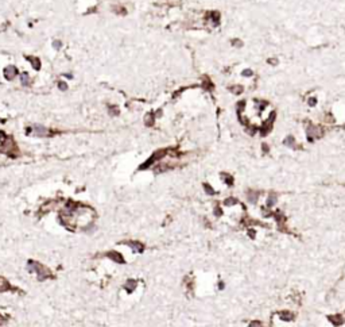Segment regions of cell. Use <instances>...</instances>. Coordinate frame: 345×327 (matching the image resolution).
Returning <instances> with one entry per match:
<instances>
[{
    "instance_id": "obj_5",
    "label": "cell",
    "mask_w": 345,
    "mask_h": 327,
    "mask_svg": "<svg viewBox=\"0 0 345 327\" xmlns=\"http://www.w3.org/2000/svg\"><path fill=\"white\" fill-rule=\"evenodd\" d=\"M20 83H22V85H25V87H30L31 85V77L28 76V73H22V76H20Z\"/></svg>"
},
{
    "instance_id": "obj_16",
    "label": "cell",
    "mask_w": 345,
    "mask_h": 327,
    "mask_svg": "<svg viewBox=\"0 0 345 327\" xmlns=\"http://www.w3.org/2000/svg\"><path fill=\"white\" fill-rule=\"evenodd\" d=\"M205 189L208 191V192H209V193H211V195H213V189H212L211 187H209V185H206V184H205Z\"/></svg>"
},
{
    "instance_id": "obj_3",
    "label": "cell",
    "mask_w": 345,
    "mask_h": 327,
    "mask_svg": "<svg viewBox=\"0 0 345 327\" xmlns=\"http://www.w3.org/2000/svg\"><path fill=\"white\" fill-rule=\"evenodd\" d=\"M3 73H4V77L7 80H12L18 74V69H16V66H14V65H8V66L4 68Z\"/></svg>"
},
{
    "instance_id": "obj_11",
    "label": "cell",
    "mask_w": 345,
    "mask_h": 327,
    "mask_svg": "<svg viewBox=\"0 0 345 327\" xmlns=\"http://www.w3.org/2000/svg\"><path fill=\"white\" fill-rule=\"evenodd\" d=\"M58 88L61 89V91H66V89H68V84L64 83V81H59L58 83Z\"/></svg>"
},
{
    "instance_id": "obj_8",
    "label": "cell",
    "mask_w": 345,
    "mask_h": 327,
    "mask_svg": "<svg viewBox=\"0 0 345 327\" xmlns=\"http://www.w3.org/2000/svg\"><path fill=\"white\" fill-rule=\"evenodd\" d=\"M108 256H109V257H113V260L118 261V262H123L121 256H120V254H118L116 251H111V253H108Z\"/></svg>"
},
{
    "instance_id": "obj_15",
    "label": "cell",
    "mask_w": 345,
    "mask_h": 327,
    "mask_svg": "<svg viewBox=\"0 0 345 327\" xmlns=\"http://www.w3.org/2000/svg\"><path fill=\"white\" fill-rule=\"evenodd\" d=\"M293 142H294V139H293L291 137H289V138H287V141H284V143H286V145H293Z\"/></svg>"
},
{
    "instance_id": "obj_6",
    "label": "cell",
    "mask_w": 345,
    "mask_h": 327,
    "mask_svg": "<svg viewBox=\"0 0 345 327\" xmlns=\"http://www.w3.org/2000/svg\"><path fill=\"white\" fill-rule=\"evenodd\" d=\"M11 285L8 284V281L4 277H0V292H5L7 289H10Z\"/></svg>"
},
{
    "instance_id": "obj_2",
    "label": "cell",
    "mask_w": 345,
    "mask_h": 327,
    "mask_svg": "<svg viewBox=\"0 0 345 327\" xmlns=\"http://www.w3.org/2000/svg\"><path fill=\"white\" fill-rule=\"evenodd\" d=\"M28 134H31V135H35V137H47L50 135V131L49 128L43 127V126H32V127H30L28 130Z\"/></svg>"
},
{
    "instance_id": "obj_9",
    "label": "cell",
    "mask_w": 345,
    "mask_h": 327,
    "mask_svg": "<svg viewBox=\"0 0 345 327\" xmlns=\"http://www.w3.org/2000/svg\"><path fill=\"white\" fill-rule=\"evenodd\" d=\"M135 285H136V283H135V281H132V280H131V281H128V283L125 284V288H127V289H128V291H130V292H131V291H132L134 288H135Z\"/></svg>"
},
{
    "instance_id": "obj_7",
    "label": "cell",
    "mask_w": 345,
    "mask_h": 327,
    "mask_svg": "<svg viewBox=\"0 0 345 327\" xmlns=\"http://www.w3.org/2000/svg\"><path fill=\"white\" fill-rule=\"evenodd\" d=\"M112 11L115 14H120V15H124L127 11H125V8L123 7V5H119V4H115V5H112Z\"/></svg>"
},
{
    "instance_id": "obj_18",
    "label": "cell",
    "mask_w": 345,
    "mask_h": 327,
    "mask_svg": "<svg viewBox=\"0 0 345 327\" xmlns=\"http://www.w3.org/2000/svg\"><path fill=\"white\" fill-rule=\"evenodd\" d=\"M4 323H5V319H4V318H3V316H2V315H0V326H2V325H4Z\"/></svg>"
},
{
    "instance_id": "obj_13",
    "label": "cell",
    "mask_w": 345,
    "mask_h": 327,
    "mask_svg": "<svg viewBox=\"0 0 345 327\" xmlns=\"http://www.w3.org/2000/svg\"><path fill=\"white\" fill-rule=\"evenodd\" d=\"M53 46H54V47H55V49H57V50H58V49H61V46H62V43H61V41H54V42H53Z\"/></svg>"
},
{
    "instance_id": "obj_14",
    "label": "cell",
    "mask_w": 345,
    "mask_h": 327,
    "mask_svg": "<svg viewBox=\"0 0 345 327\" xmlns=\"http://www.w3.org/2000/svg\"><path fill=\"white\" fill-rule=\"evenodd\" d=\"M146 124H148V126H150V124H152V116H151V115L147 116V119H146Z\"/></svg>"
},
{
    "instance_id": "obj_10",
    "label": "cell",
    "mask_w": 345,
    "mask_h": 327,
    "mask_svg": "<svg viewBox=\"0 0 345 327\" xmlns=\"http://www.w3.org/2000/svg\"><path fill=\"white\" fill-rule=\"evenodd\" d=\"M280 318H282L283 320H291L294 316H293L291 314H280Z\"/></svg>"
},
{
    "instance_id": "obj_17",
    "label": "cell",
    "mask_w": 345,
    "mask_h": 327,
    "mask_svg": "<svg viewBox=\"0 0 345 327\" xmlns=\"http://www.w3.org/2000/svg\"><path fill=\"white\" fill-rule=\"evenodd\" d=\"M272 203H274V196H271V197L268 199V206L271 207V206H272Z\"/></svg>"
},
{
    "instance_id": "obj_12",
    "label": "cell",
    "mask_w": 345,
    "mask_h": 327,
    "mask_svg": "<svg viewBox=\"0 0 345 327\" xmlns=\"http://www.w3.org/2000/svg\"><path fill=\"white\" fill-rule=\"evenodd\" d=\"M330 320H333V322H334V325H341V322H343L340 316H337V318H333V316H330Z\"/></svg>"
},
{
    "instance_id": "obj_4",
    "label": "cell",
    "mask_w": 345,
    "mask_h": 327,
    "mask_svg": "<svg viewBox=\"0 0 345 327\" xmlns=\"http://www.w3.org/2000/svg\"><path fill=\"white\" fill-rule=\"evenodd\" d=\"M26 58L31 62V65L34 66L35 70H39V69H41V60L39 58H37V57H30V56H27Z\"/></svg>"
},
{
    "instance_id": "obj_1",
    "label": "cell",
    "mask_w": 345,
    "mask_h": 327,
    "mask_svg": "<svg viewBox=\"0 0 345 327\" xmlns=\"http://www.w3.org/2000/svg\"><path fill=\"white\" fill-rule=\"evenodd\" d=\"M28 271L37 273L39 280H43V278L50 277V276H51V273H50V271L46 268V266H43L39 262H35V261H30V262H28Z\"/></svg>"
}]
</instances>
